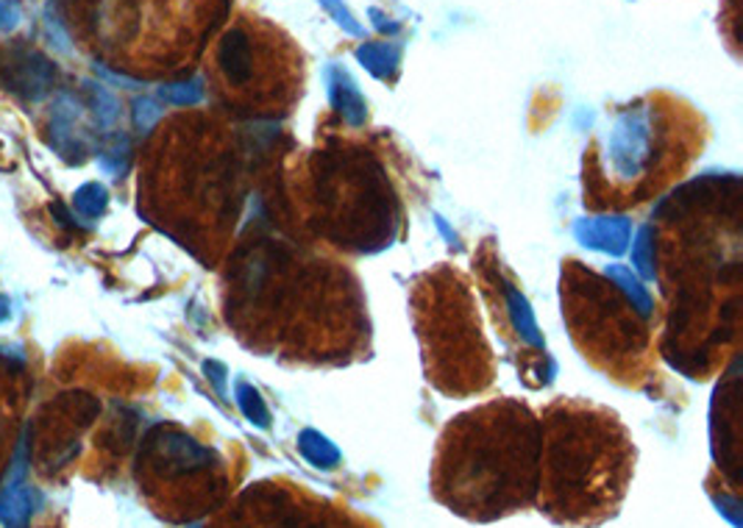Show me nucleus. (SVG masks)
Listing matches in <instances>:
<instances>
[{
    "label": "nucleus",
    "mask_w": 743,
    "mask_h": 528,
    "mask_svg": "<svg viewBox=\"0 0 743 528\" xmlns=\"http://www.w3.org/2000/svg\"><path fill=\"white\" fill-rule=\"evenodd\" d=\"M12 300H9V295L0 293V326H7L9 320H12Z\"/></svg>",
    "instance_id": "22"
},
{
    "label": "nucleus",
    "mask_w": 743,
    "mask_h": 528,
    "mask_svg": "<svg viewBox=\"0 0 743 528\" xmlns=\"http://www.w3.org/2000/svg\"><path fill=\"white\" fill-rule=\"evenodd\" d=\"M73 207L81 218L98 220L106 212V207H109V192L98 181H87V184H81L73 192Z\"/></svg>",
    "instance_id": "13"
},
{
    "label": "nucleus",
    "mask_w": 743,
    "mask_h": 528,
    "mask_svg": "<svg viewBox=\"0 0 743 528\" xmlns=\"http://www.w3.org/2000/svg\"><path fill=\"white\" fill-rule=\"evenodd\" d=\"M51 214H53V220H56V225H62V229H73V231H79V229H84V225L79 223V220H75V214L73 212H67V207H64V203H51Z\"/></svg>",
    "instance_id": "21"
},
{
    "label": "nucleus",
    "mask_w": 743,
    "mask_h": 528,
    "mask_svg": "<svg viewBox=\"0 0 743 528\" xmlns=\"http://www.w3.org/2000/svg\"><path fill=\"white\" fill-rule=\"evenodd\" d=\"M132 117H134V126H137V131L139 134H148L150 128H154L156 123H159L161 109H159V104H156L154 98H137V101H134Z\"/></svg>",
    "instance_id": "16"
},
{
    "label": "nucleus",
    "mask_w": 743,
    "mask_h": 528,
    "mask_svg": "<svg viewBox=\"0 0 743 528\" xmlns=\"http://www.w3.org/2000/svg\"><path fill=\"white\" fill-rule=\"evenodd\" d=\"M674 117L677 112L657 109L651 101L618 112L601 142V154H590L596 167L590 176L610 181L613 198L607 207L618 209L646 201L693 159L691 154H677V148H688V142L674 145Z\"/></svg>",
    "instance_id": "1"
},
{
    "label": "nucleus",
    "mask_w": 743,
    "mask_h": 528,
    "mask_svg": "<svg viewBox=\"0 0 743 528\" xmlns=\"http://www.w3.org/2000/svg\"><path fill=\"white\" fill-rule=\"evenodd\" d=\"M563 306L585 357L607 373H638V362L649 348V320L618 284H607L579 262H568V273L563 271Z\"/></svg>",
    "instance_id": "2"
},
{
    "label": "nucleus",
    "mask_w": 743,
    "mask_h": 528,
    "mask_svg": "<svg viewBox=\"0 0 743 528\" xmlns=\"http://www.w3.org/2000/svg\"><path fill=\"white\" fill-rule=\"evenodd\" d=\"M317 3H321V7L326 9L328 14H332V20H335V23L341 25V29L346 31V34L363 36V25H359L357 18H354V14L348 12L346 3H343V0H317Z\"/></svg>",
    "instance_id": "17"
},
{
    "label": "nucleus",
    "mask_w": 743,
    "mask_h": 528,
    "mask_svg": "<svg viewBox=\"0 0 743 528\" xmlns=\"http://www.w3.org/2000/svg\"><path fill=\"white\" fill-rule=\"evenodd\" d=\"M23 23V7H20V0H0V31L9 34L18 25Z\"/></svg>",
    "instance_id": "20"
},
{
    "label": "nucleus",
    "mask_w": 743,
    "mask_h": 528,
    "mask_svg": "<svg viewBox=\"0 0 743 528\" xmlns=\"http://www.w3.org/2000/svg\"><path fill=\"white\" fill-rule=\"evenodd\" d=\"M29 454H31V425H25L20 436L14 460L9 465L7 482L0 487V526L29 528L36 511V493L29 482Z\"/></svg>",
    "instance_id": "4"
},
{
    "label": "nucleus",
    "mask_w": 743,
    "mask_h": 528,
    "mask_svg": "<svg viewBox=\"0 0 743 528\" xmlns=\"http://www.w3.org/2000/svg\"><path fill=\"white\" fill-rule=\"evenodd\" d=\"M299 451L312 467H317V471H332V467L341 465V451H337V445L315 429L301 431Z\"/></svg>",
    "instance_id": "11"
},
{
    "label": "nucleus",
    "mask_w": 743,
    "mask_h": 528,
    "mask_svg": "<svg viewBox=\"0 0 743 528\" xmlns=\"http://www.w3.org/2000/svg\"><path fill=\"white\" fill-rule=\"evenodd\" d=\"M84 93H87L90 112L101 128H112L121 120V101L101 81H84Z\"/></svg>",
    "instance_id": "12"
},
{
    "label": "nucleus",
    "mask_w": 743,
    "mask_h": 528,
    "mask_svg": "<svg viewBox=\"0 0 743 528\" xmlns=\"http://www.w3.org/2000/svg\"><path fill=\"white\" fill-rule=\"evenodd\" d=\"M42 31H45V36L51 40L53 47H59V51H70V36L67 31L62 29V20L56 18V14L48 9L45 14H42Z\"/></svg>",
    "instance_id": "19"
},
{
    "label": "nucleus",
    "mask_w": 743,
    "mask_h": 528,
    "mask_svg": "<svg viewBox=\"0 0 743 528\" xmlns=\"http://www.w3.org/2000/svg\"><path fill=\"white\" fill-rule=\"evenodd\" d=\"M98 161L106 172H112V176H123V172L128 170V139L121 137V142L106 148L104 154L98 156Z\"/></svg>",
    "instance_id": "18"
},
{
    "label": "nucleus",
    "mask_w": 743,
    "mask_h": 528,
    "mask_svg": "<svg viewBox=\"0 0 743 528\" xmlns=\"http://www.w3.org/2000/svg\"><path fill=\"white\" fill-rule=\"evenodd\" d=\"M237 403H240L242 414H245L251 423L262 425V429L271 423V412H268V406L262 403L260 392H257L251 384H245V381H240V384H237Z\"/></svg>",
    "instance_id": "15"
},
{
    "label": "nucleus",
    "mask_w": 743,
    "mask_h": 528,
    "mask_svg": "<svg viewBox=\"0 0 743 528\" xmlns=\"http://www.w3.org/2000/svg\"><path fill=\"white\" fill-rule=\"evenodd\" d=\"M150 456H154V467L168 476H185V473H196L201 467H209L212 462V451L196 443L192 436L181 434V431H159L148 443Z\"/></svg>",
    "instance_id": "5"
},
{
    "label": "nucleus",
    "mask_w": 743,
    "mask_h": 528,
    "mask_svg": "<svg viewBox=\"0 0 743 528\" xmlns=\"http://www.w3.org/2000/svg\"><path fill=\"white\" fill-rule=\"evenodd\" d=\"M326 86L332 106L343 115V120L348 126H363L365 123V98L359 93V86L354 84L352 75L343 67H328L326 70Z\"/></svg>",
    "instance_id": "9"
},
{
    "label": "nucleus",
    "mask_w": 743,
    "mask_h": 528,
    "mask_svg": "<svg viewBox=\"0 0 743 528\" xmlns=\"http://www.w3.org/2000/svg\"><path fill=\"white\" fill-rule=\"evenodd\" d=\"M357 59L376 78H396L401 64V47L393 42H365L357 47Z\"/></svg>",
    "instance_id": "10"
},
{
    "label": "nucleus",
    "mask_w": 743,
    "mask_h": 528,
    "mask_svg": "<svg viewBox=\"0 0 743 528\" xmlns=\"http://www.w3.org/2000/svg\"><path fill=\"white\" fill-rule=\"evenodd\" d=\"M56 64L40 51H20L3 70V84L25 101H42L56 84Z\"/></svg>",
    "instance_id": "6"
},
{
    "label": "nucleus",
    "mask_w": 743,
    "mask_h": 528,
    "mask_svg": "<svg viewBox=\"0 0 743 528\" xmlns=\"http://www.w3.org/2000/svg\"><path fill=\"white\" fill-rule=\"evenodd\" d=\"M79 117L81 104L70 93H59L51 106V126H48V139L51 148L56 150L62 159L79 161L84 156V139L79 137Z\"/></svg>",
    "instance_id": "7"
},
{
    "label": "nucleus",
    "mask_w": 743,
    "mask_h": 528,
    "mask_svg": "<svg viewBox=\"0 0 743 528\" xmlns=\"http://www.w3.org/2000/svg\"><path fill=\"white\" fill-rule=\"evenodd\" d=\"M574 231L576 240L583 242V245L605 253H624L627 251L629 236H632V225H629V220L621 218L579 220Z\"/></svg>",
    "instance_id": "8"
},
{
    "label": "nucleus",
    "mask_w": 743,
    "mask_h": 528,
    "mask_svg": "<svg viewBox=\"0 0 743 528\" xmlns=\"http://www.w3.org/2000/svg\"><path fill=\"white\" fill-rule=\"evenodd\" d=\"M159 98L168 101V104H174V106H196L203 101V84H201V78L165 84V86H159Z\"/></svg>",
    "instance_id": "14"
},
{
    "label": "nucleus",
    "mask_w": 743,
    "mask_h": 528,
    "mask_svg": "<svg viewBox=\"0 0 743 528\" xmlns=\"http://www.w3.org/2000/svg\"><path fill=\"white\" fill-rule=\"evenodd\" d=\"M276 40H260L257 23L234 25L223 34L218 45V70L223 84L234 93L245 95V106H282L284 98L268 84V75H276L273 62Z\"/></svg>",
    "instance_id": "3"
}]
</instances>
